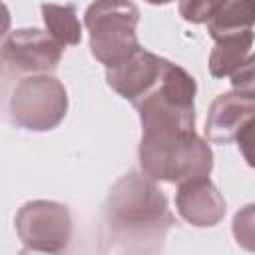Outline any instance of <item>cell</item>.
<instances>
[{
    "label": "cell",
    "mask_w": 255,
    "mask_h": 255,
    "mask_svg": "<svg viewBox=\"0 0 255 255\" xmlns=\"http://www.w3.org/2000/svg\"><path fill=\"white\" fill-rule=\"evenodd\" d=\"M10 30V10L4 2H0V40L8 34Z\"/></svg>",
    "instance_id": "17"
},
{
    "label": "cell",
    "mask_w": 255,
    "mask_h": 255,
    "mask_svg": "<svg viewBox=\"0 0 255 255\" xmlns=\"http://www.w3.org/2000/svg\"><path fill=\"white\" fill-rule=\"evenodd\" d=\"M62 54L64 46L38 28H20L10 32L0 48L4 62H8L14 70L28 72L32 76L56 70Z\"/></svg>",
    "instance_id": "7"
},
{
    "label": "cell",
    "mask_w": 255,
    "mask_h": 255,
    "mask_svg": "<svg viewBox=\"0 0 255 255\" xmlns=\"http://www.w3.org/2000/svg\"><path fill=\"white\" fill-rule=\"evenodd\" d=\"M42 18L46 32L64 48L76 46L82 40V24L74 4H42Z\"/></svg>",
    "instance_id": "13"
},
{
    "label": "cell",
    "mask_w": 255,
    "mask_h": 255,
    "mask_svg": "<svg viewBox=\"0 0 255 255\" xmlns=\"http://www.w3.org/2000/svg\"><path fill=\"white\" fill-rule=\"evenodd\" d=\"M106 225L120 255H157L173 215L161 189L145 175L126 173L110 189Z\"/></svg>",
    "instance_id": "1"
},
{
    "label": "cell",
    "mask_w": 255,
    "mask_h": 255,
    "mask_svg": "<svg viewBox=\"0 0 255 255\" xmlns=\"http://www.w3.org/2000/svg\"><path fill=\"white\" fill-rule=\"evenodd\" d=\"M195 78L167 60L157 84L133 104L141 135L195 131Z\"/></svg>",
    "instance_id": "3"
},
{
    "label": "cell",
    "mask_w": 255,
    "mask_h": 255,
    "mask_svg": "<svg viewBox=\"0 0 255 255\" xmlns=\"http://www.w3.org/2000/svg\"><path fill=\"white\" fill-rule=\"evenodd\" d=\"M251 215H253V205H245L241 213H235L233 217V235H237L241 229L243 231V247L251 251V237H253V227H251Z\"/></svg>",
    "instance_id": "15"
},
{
    "label": "cell",
    "mask_w": 255,
    "mask_h": 255,
    "mask_svg": "<svg viewBox=\"0 0 255 255\" xmlns=\"http://www.w3.org/2000/svg\"><path fill=\"white\" fill-rule=\"evenodd\" d=\"M255 118V94L227 92L217 96L207 112L205 137L213 143L237 141L247 129L253 128Z\"/></svg>",
    "instance_id": "8"
},
{
    "label": "cell",
    "mask_w": 255,
    "mask_h": 255,
    "mask_svg": "<svg viewBox=\"0 0 255 255\" xmlns=\"http://www.w3.org/2000/svg\"><path fill=\"white\" fill-rule=\"evenodd\" d=\"M251 48L253 30L217 40L209 54V74L213 78H231L253 56Z\"/></svg>",
    "instance_id": "12"
},
{
    "label": "cell",
    "mask_w": 255,
    "mask_h": 255,
    "mask_svg": "<svg viewBox=\"0 0 255 255\" xmlns=\"http://www.w3.org/2000/svg\"><path fill=\"white\" fill-rule=\"evenodd\" d=\"M10 118L18 128L30 131H48L60 126L68 112V92L64 84L50 76H28L12 90Z\"/></svg>",
    "instance_id": "5"
},
{
    "label": "cell",
    "mask_w": 255,
    "mask_h": 255,
    "mask_svg": "<svg viewBox=\"0 0 255 255\" xmlns=\"http://www.w3.org/2000/svg\"><path fill=\"white\" fill-rule=\"evenodd\" d=\"M139 10L131 2H94L86 8L84 24L90 32V52L106 66H120L141 46L137 42Z\"/></svg>",
    "instance_id": "4"
},
{
    "label": "cell",
    "mask_w": 255,
    "mask_h": 255,
    "mask_svg": "<svg viewBox=\"0 0 255 255\" xmlns=\"http://www.w3.org/2000/svg\"><path fill=\"white\" fill-rule=\"evenodd\" d=\"M231 84L237 92H249L253 94V56L231 76Z\"/></svg>",
    "instance_id": "16"
},
{
    "label": "cell",
    "mask_w": 255,
    "mask_h": 255,
    "mask_svg": "<svg viewBox=\"0 0 255 255\" xmlns=\"http://www.w3.org/2000/svg\"><path fill=\"white\" fill-rule=\"evenodd\" d=\"M18 255H58V253H52V251H38V249H30V247H24Z\"/></svg>",
    "instance_id": "18"
},
{
    "label": "cell",
    "mask_w": 255,
    "mask_h": 255,
    "mask_svg": "<svg viewBox=\"0 0 255 255\" xmlns=\"http://www.w3.org/2000/svg\"><path fill=\"white\" fill-rule=\"evenodd\" d=\"M255 2L251 0H219L207 24L209 36L217 42L225 36H235L253 30Z\"/></svg>",
    "instance_id": "11"
},
{
    "label": "cell",
    "mask_w": 255,
    "mask_h": 255,
    "mask_svg": "<svg viewBox=\"0 0 255 255\" xmlns=\"http://www.w3.org/2000/svg\"><path fill=\"white\" fill-rule=\"evenodd\" d=\"M14 227L24 247L38 251L60 253L68 247L72 237L70 209L48 199L24 203L14 217Z\"/></svg>",
    "instance_id": "6"
},
{
    "label": "cell",
    "mask_w": 255,
    "mask_h": 255,
    "mask_svg": "<svg viewBox=\"0 0 255 255\" xmlns=\"http://www.w3.org/2000/svg\"><path fill=\"white\" fill-rule=\"evenodd\" d=\"M139 167L151 181L183 183L209 177L213 151L195 131L141 135L137 149Z\"/></svg>",
    "instance_id": "2"
},
{
    "label": "cell",
    "mask_w": 255,
    "mask_h": 255,
    "mask_svg": "<svg viewBox=\"0 0 255 255\" xmlns=\"http://www.w3.org/2000/svg\"><path fill=\"white\" fill-rule=\"evenodd\" d=\"M217 2L215 0H201V2H179L177 8H179V14L183 16V20L187 22H193V24H201V22H207L211 12L215 10Z\"/></svg>",
    "instance_id": "14"
},
{
    "label": "cell",
    "mask_w": 255,
    "mask_h": 255,
    "mask_svg": "<svg viewBox=\"0 0 255 255\" xmlns=\"http://www.w3.org/2000/svg\"><path fill=\"white\" fill-rule=\"evenodd\" d=\"M175 207L181 219L195 227H213L227 211L221 191L209 177L179 183L175 191Z\"/></svg>",
    "instance_id": "10"
},
{
    "label": "cell",
    "mask_w": 255,
    "mask_h": 255,
    "mask_svg": "<svg viewBox=\"0 0 255 255\" xmlns=\"http://www.w3.org/2000/svg\"><path fill=\"white\" fill-rule=\"evenodd\" d=\"M165 64V58L139 48L120 66L106 70V82L118 96L135 104L157 84Z\"/></svg>",
    "instance_id": "9"
}]
</instances>
